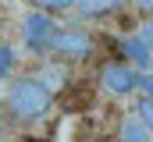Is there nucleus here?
I'll return each instance as SVG.
<instances>
[{
  "label": "nucleus",
  "mask_w": 153,
  "mask_h": 142,
  "mask_svg": "<svg viewBox=\"0 0 153 142\" xmlns=\"http://www.w3.org/2000/svg\"><path fill=\"white\" fill-rule=\"evenodd\" d=\"M121 61H125V64H132L135 71H150L153 50H150V46H146L135 32H132V36H125V39H121Z\"/></svg>",
  "instance_id": "nucleus-6"
},
{
  "label": "nucleus",
  "mask_w": 153,
  "mask_h": 142,
  "mask_svg": "<svg viewBox=\"0 0 153 142\" xmlns=\"http://www.w3.org/2000/svg\"><path fill=\"white\" fill-rule=\"evenodd\" d=\"M132 114H135V117H139V121L153 132V96H139L135 106H132Z\"/></svg>",
  "instance_id": "nucleus-11"
},
{
  "label": "nucleus",
  "mask_w": 153,
  "mask_h": 142,
  "mask_svg": "<svg viewBox=\"0 0 153 142\" xmlns=\"http://www.w3.org/2000/svg\"><path fill=\"white\" fill-rule=\"evenodd\" d=\"M135 96H153V71L135 75Z\"/></svg>",
  "instance_id": "nucleus-12"
},
{
  "label": "nucleus",
  "mask_w": 153,
  "mask_h": 142,
  "mask_svg": "<svg viewBox=\"0 0 153 142\" xmlns=\"http://www.w3.org/2000/svg\"><path fill=\"white\" fill-rule=\"evenodd\" d=\"M132 7H135L143 18H153V0H132Z\"/></svg>",
  "instance_id": "nucleus-14"
},
{
  "label": "nucleus",
  "mask_w": 153,
  "mask_h": 142,
  "mask_svg": "<svg viewBox=\"0 0 153 142\" xmlns=\"http://www.w3.org/2000/svg\"><path fill=\"white\" fill-rule=\"evenodd\" d=\"M150 71H153V64H150Z\"/></svg>",
  "instance_id": "nucleus-15"
},
{
  "label": "nucleus",
  "mask_w": 153,
  "mask_h": 142,
  "mask_svg": "<svg viewBox=\"0 0 153 142\" xmlns=\"http://www.w3.org/2000/svg\"><path fill=\"white\" fill-rule=\"evenodd\" d=\"M132 7V0H75V14L82 21H96V18H111L117 11Z\"/></svg>",
  "instance_id": "nucleus-5"
},
{
  "label": "nucleus",
  "mask_w": 153,
  "mask_h": 142,
  "mask_svg": "<svg viewBox=\"0 0 153 142\" xmlns=\"http://www.w3.org/2000/svg\"><path fill=\"white\" fill-rule=\"evenodd\" d=\"M117 142H153V132L135 117V114H125L117 121Z\"/></svg>",
  "instance_id": "nucleus-7"
},
{
  "label": "nucleus",
  "mask_w": 153,
  "mask_h": 142,
  "mask_svg": "<svg viewBox=\"0 0 153 142\" xmlns=\"http://www.w3.org/2000/svg\"><path fill=\"white\" fill-rule=\"evenodd\" d=\"M135 36H139V39H143V43L153 50V18H139V25H135Z\"/></svg>",
  "instance_id": "nucleus-13"
},
{
  "label": "nucleus",
  "mask_w": 153,
  "mask_h": 142,
  "mask_svg": "<svg viewBox=\"0 0 153 142\" xmlns=\"http://www.w3.org/2000/svg\"><path fill=\"white\" fill-rule=\"evenodd\" d=\"M50 106H53V92L39 82L36 75H18L4 89V110L18 124H32L39 117H46Z\"/></svg>",
  "instance_id": "nucleus-1"
},
{
  "label": "nucleus",
  "mask_w": 153,
  "mask_h": 142,
  "mask_svg": "<svg viewBox=\"0 0 153 142\" xmlns=\"http://www.w3.org/2000/svg\"><path fill=\"white\" fill-rule=\"evenodd\" d=\"M14 64H18V53H14V46L0 43V82H11V75H14Z\"/></svg>",
  "instance_id": "nucleus-10"
},
{
  "label": "nucleus",
  "mask_w": 153,
  "mask_h": 142,
  "mask_svg": "<svg viewBox=\"0 0 153 142\" xmlns=\"http://www.w3.org/2000/svg\"><path fill=\"white\" fill-rule=\"evenodd\" d=\"M32 7L43 11V14H68V11H75V0H32Z\"/></svg>",
  "instance_id": "nucleus-9"
},
{
  "label": "nucleus",
  "mask_w": 153,
  "mask_h": 142,
  "mask_svg": "<svg viewBox=\"0 0 153 142\" xmlns=\"http://www.w3.org/2000/svg\"><path fill=\"white\" fill-rule=\"evenodd\" d=\"M57 32H61V25H57L53 14H43L36 7L22 14V43H25L29 53H50V43H53Z\"/></svg>",
  "instance_id": "nucleus-3"
},
{
  "label": "nucleus",
  "mask_w": 153,
  "mask_h": 142,
  "mask_svg": "<svg viewBox=\"0 0 153 142\" xmlns=\"http://www.w3.org/2000/svg\"><path fill=\"white\" fill-rule=\"evenodd\" d=\"M36 78L50 89V92H53V96H57V92H64V71H61V64H46Z\"/></svg>",
  "instance_id": "nucleus-8"
},
{
  "label": "nucleus",
  "mask_w": 153,
  "mask_h": 142,
  "mask_svg": "<svg viewBox=\"0 0 153 142\" xmlns=\"http://www.w3.org/2000/svg\"><path fill=\"white\" fill-rule=\"evenodd\" d=\"M0 85H4V82H0Z\"/></svg>",
  "instance_id": "nucleus-16"
},
{
  "label": "nucleus",
  "mask_w": 153,
  "mask_h": 142,
  "mask_svg": "<svg viewBox=\"0 0 153 142\" xmlns=\"http://www.w3.org/2000/svg\"><path fill=\"white\" fill-rule=\"evenodd\" d=\"M50 53L57 61L82 64V61H89L96 53V39H93L89 29H82V25H61V32L53 36V43H50Z\"/></svg>",
  "instance_id": "nucleus-2"
},
{
  "label": "nucleus",
  "mask_w": 153,
  "mask_h": 142,
  "mask_svg": "<svg viewBox=\"0 0 153 142\" xmlns=\"http://www.w3.org/2000/svg\"><path fill=\"white\" fill-rule=\"evenodd\" d=\"M135 75L139 71L125 61H107L100 68V92H107L111 100H125V96H135Z\"/></svg>",
  "instance_id": "nucleus-4"
}]
</instances>
